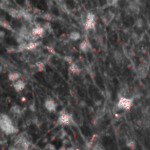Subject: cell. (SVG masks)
I'll return each instance as SVG.
<instances>
[{
    "mask_svg": "<svg viewBox=\"0 0 150 150\" xmlns=\"http://www.w3.org/2000/svg\"><path fill=\"white\" fill-rule=\"evenodd\" d=\"M113 18H114V13H113L112 11H108L106 13H105V15H104V17H103V21H104L105 24L109 25V24L112 21Z\"/></svg>",
    "mask_w": 150,
    "mask_h": 150,
    "instance_id": "12",
    "label": "cell"
},
{
    "mask_svg": "<svg viewBox=\"0 0 150 150\" xmlns=\"http://www.w3.org/2000/svg\"><path fill=\"white\" fill-rule=\"evenodd\" d=\"M79 49L81 52L86 54V53H89L91 51L92 49V46H91V43L88 40H83L80 42L79 44Z\"/></svg>",
    "mask_w": 150,
    "mask_h": 150,
    "instance_id": "9",
    "label": "cell"
},
{
    "mask_svg": "<svg viewBox=\"0 0 150 150\" xmlns=\"http://www.w3.org/2000/svg\"><path fill=\"white\" fill-rule=\"evenodd\" d=\"M6 11L8 12V14L11 18H18V19L22 18V11L21 10H18V9H15V8H8L6 10Z\"/></svg>",
    "mask_w": 150,
    "mask_h": 150,
    "instance_id": "10",
    "label": "cell"
},
{
    "mask_svg": "<svg viewBox=\"0 0 150 150\" xmlns=\"http://www.w3.org/2000/svg\"><path fill=\"white\" fill-rule=\"evenodd\" d=\"M46 29L43 25H35L33 27H32V33L34 36L38 38H42L46 34Z\"/></svg>",
    "mask_w": 150,
    "mask_h": 150,
    "instance_id": "7",
    "label": "cell"
},
{
    "mask_svg": "<svg viewBox=\"0 0 150 150\" xmlns=\"http://www.w3.org/2000/svg\"><path fill=\"white\" fill-rule=\"evenodd\" d=\"M13 146L18 150H28L30 144L26 137H24L23 135H19L16 139Z\"/></svg>",
    "mask_w": 150,
    "mask_h": 150,
    "instance_id": "5",
    "label": "cell"
},
{
    "mask_svg": "<svg viewBox=\"0 0 150 150\" xmlns=\"http://www.w3.org/2000/svg\"><path fill=\"white\" fill-rule=\"evenodd\" d=\"M120 1V0H107V3H108L109 5L112 6V5H116Z\"/></svg>",
    "mask_w": 150,
    "mask_h": 150,
    "instance_id": "21",
    "label": "cell"
},
{
    "mask_svg": "<svg viewBox=\"0 0 150 150\" xmlns=\"http://www.w3.org/2000/svg\"><path fill=\"white\" fill-rule=\"evenodd\" d=\"M69 72H71L72 74H79L80 71H81V69L79 67V65L76 62H72L69 64Z\"/></svg>",
    "mask_w": 150,
    "mask_h": 150,
    "instance_id": "14",
    "label": "cell"
},
{
    "mask_svg": "<svg viewBox=\"0 0 150 150\" xmlns=\"http://www.w3.org/2000/svg\"><path fill=\"white\" fill-rule=\"evenodd\" d=\"M149 65L148 64V62H142L138 66L137 70H136L138 77L141 78V79L145 78L148 76V74H149Z\"/></svg>",
    "mask_w": 150,
    "mask_h": 150,
    "instance_id": "6",
    "label": "cell"
},
{
    "mask_svg": "<svg viewBox=\"0 0 150 150\" xmlns=\"http://www.w3.org/2000/svg\"><path fill=\"white\" fill-rule=\"evenodd\" d=\"M84 29L86 31H91L95 29L96 27V17L95 14L92 12H88L85 16L84 18V23H83Z\"/></svg>",
    "mask_w": 150,
    "mask_h": 150,
    "instance_id": "4",
    "label": "cell"
},
{
    "mask_svg": "<svg viewBox=\"0 0 150 150\" xmlns=\"http://www.w3.org/2000/svg\"><path fill=\"white\" fill-rule=\"evenodd\" d=\"M114 59L117 62H121L123 60V55L120 52H115L114 53Z\"/></svg>",
    "mask_w": 150,
    "mask_h": 150,
    "instance_id": "20",
    "label": "cell"
},
{
    "mask_svg": "<svg viewBox=\"0 0 150 150\" xmlns=\"http://www.w3.org/2000/svg\"><path fill=\"white\" fill-rule=\"evenodd\" d=\"M91 150H105V147L103 146L102 143L97 142V143H95V144L92 146Z\"/></svg>",
    "mask_w": 150,
    "mask_h": 150,
    "instance_id": "19",
    "label": "cell"
},
{
    "mask_svg": "<svg viewBox=\"0 0 150 150\" xmlns=\"http://www.w3.org/2000/svg\"><path fill=\"white\" fill-rule=\"evenodd\" d=\"M133 105H134V98H128L124 96H120L117 103V107L120 110H125V111L130 110Z\"/></svg>",
    "mask_w": 150,
    "mask_h": 150,
    "instance_id": "3",
    "label": "cell"
},
{
    "mask_svg": "<svg viewBox=\"0 0 150 150\" xmlns=\"http://www.w3.org/2000/svg\"><path fill=\"white\" fill-rule=\"evenodd\" d=\"M127 147H130V148H132V149H133V148L135 146V143H134V141H130V142H127Z\"/></svg>",
    "mask_w": 150,
    "mask_h": 150,
    "instance_id": "23",
    "label": "cell"
},
{
    "mask_svg": "<svg viewBox=\"0 0 150 150\" xmlns=\"http://www.w3.org/2000/svg\"><path fill=\"white\" fill-rule=\"evenodd\" d=\"M34 68L37 69V71H40V72L45 71V69H46V63L44 62H42V61L37 62L34 64Z\"/></svg>",
    "mask_w": 150,
    "mask_h": 150,
    "instance_id": "16",
    "label": "cell"
},
{
    "mask_svg": "<svg viewBox=\"0 0 150 150\" xmlns=\"http://www.w3.org/2000/svg\"><path fill=\"white\" fill-rule=\"evenodd\" d=\"M21 76H22L21 74L19 72H17V71H11V72H10L8 74V79L11 83H13V82H15V81H17L18 79H21Z\"/></svg>",
    "mask_w": 150,
    "mask_h": 150,
    "instance_id": "13",
    "label": "cell"
},
{
    "mask_svg": "<svg viewBox=\"0 0 150 150\" xmlns=\"http://www.w3.org/2000/svg\"><path fill=\"white\" fill-rule=\"evenodd\" d=\"M57 124L61 126H76V120L72 116V114L65 111L61 112L57 119Z\"/></svg>",
    "mask_w": 150,
    "mask_h": 150,
    "instance_id": "2",
    "label": "cell"
},
{
    "mask_svg": "<svg viewBox=\"0 0 150 150\" xmlns=\"http://www.w3.org/2000/svg\"><path fill=\"white\" fill-rule=\"evenodd\" d=\"M64 59H65V61H67V62H68V63H69V64H70V63L74 62H73V58H72V56H70V55H66Z\"/></svg>",
    "mask_w": 150,
    "mask_h": 150,
    "instance_id": "22",
    "label": "cell"
},
{
    "mask_svg": "<svg viewBox=\"0 0 150 150\" xmlns=\"http://www.w3.org/2000/svg\"><path fill=\"white\" fill-rule=\"evenodd\" d=\"M69 39L72 41H77L81 39V33L77 31H72L69 34Z\"/></svg>",
    "mask_w": 150,
    "mask_h": 150,
    "instance_id": "15",
    "label": "cell"
},
{
    "mask_svg": "<svg viewBox=\"0 0 150 150\" xmlns=\"http://www.w3.org/2000/svg\"><path fill=\"white\" fill-rule=\"evenodd\" d=\"M11 112L13 114V116H18L21 112V110L18 106L17 105H14L11 108Z\"/></svg>",
    "mask_w": 150,
    "mask_h": 150,
    "instance_id": "18",
    "label": "cell"
},
{
    "mask_svg": "<svg viewBox=\"0 0 150 150\" xmlns=\"http://www.w3.org/2000/svg\"><path fill=\"white\" fill-rule=\"evenodd\" d=\"M44 106L47 109V111H48L49 112H54L56 111L57 108V105L55 103V101L53 98H47L44 102Z\"/></svg>",
    "mask_w": 150,
    "mask_h": 150,
    "instance_id": "8",
    "label": "cell"
},
{
    "mask_svg": "<svg viewBox=\"0 0 150 150\" xmlns=\"http://www.w3.org/2000/svg\"><path fill=\"white\" fill-rule=\"evenodd\" d=\"M0 127L4 134L6 135H11L17 133V127L14 126L11 119L4 113H2L0 116Z\"/></svg>",
    "mask_w": 150,
    "mask_h": 150,
    "instance_id": "1",
    "label": "cell"
},
{
    "mask_svg": "<svg viewBox=\"0 0 150 150\" xmlns=\"http://www.w3.org/2000/svg\"><path fill=\"white\" fill-rule=\"evenodd\" d=\"M0 25L4 29H7V30H10V31H12V28H11V25L4 18H1L0 19Z\"/></svg>",
    "mask_w": 150,
    "mask_h": 150,
    "instance_id": "17",
    "label": "cell"
},
{
    "mask_svg": "<svg viewBox=\"0 0 150 150\" xmlns=\"http://www.w3.org/2000/svg\"><path fill=\"white\" fill-rule=\"evenodd\" d=\"M4 32H3V31H2V32H1V37H2V38H3V37H4Z\"/></svg>",
    "mask_w": 150,
    "mask_h": 150,
    "instance_id": "24",
    "label": "cell"
},
{
    "mask_svg": "<svg viewBox=\"0 0 150 150\" xmlns=\"http://www.w3.org/2000/svg\"><path fill=\"white\" fill-rule=\"evenodd\" d=\"M12 87H13V89L17 92H20V91H22L25 88V83L24 80L18 79V80H17V81L12 83Z\"/></svg>",
    "mask_w": 150,
    "mask_h": 150,
    "instance_id": "11",
    "label": "cell"
}]
</instances>
